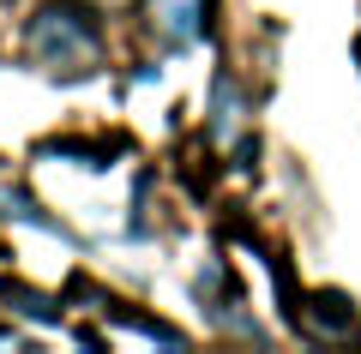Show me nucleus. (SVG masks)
<instances>
[{
  "instance_id": "6",
  "label": "nucleus",
  "mask_w": 361,
  "mask_h": 354,
  "mask_svg": "<svg viewBox=\"0 0 361 354\" xmlns=\"http://www.w3.org/2000/svg\"><path fill=\"white\" fill-rule=\"evenodd\" d=\"M85 6L90 13H109V6H121V0H85Z\"/></svg>"
},
{
  "instance_id": "4",
  "label": "nucleus",
  "mask_w": 361,
  "mask_h": 354,
  "mask_svg": "<svg viewBox=\"0 0 361 354\" xmlns=\"http://www.w3.org/2000/svg\"><path fill=\"white\" fill-rule=\"evenodd\" d=\"M301 312L319 318V330H331V336H337V330H349V318H355V312H349V301H343V294H331V289L313 294V306H301Z\"/></svg>"
},
{
  "instance_id": "3",
  "label": "nucleus",
  "mask_w": 361,
  "mask_h": 354,
  "mask_svg": "<svg viewBox=\"0 0 361 354\" xmlns=\"http://www.w3.org/2000/svg\"><path fill=\"white\" fill-rule=\"evenodd\" d=\"M241 139H247V96H241V84L223 72L217 90H211V144H217V151H241Z\"/></svg>"
},
{
  "instance_id": "7",
  "label": "nucleus",
  "mask_w": 361,
  "mask_h": 354,
  "mask_svg": "<svg viewBox=\"0 0 361 354\" xmlns=\"http://www.w3.org/2000/svg\"><path fill=\"white\" fill-rule=\"evenodd\" d=\"M0 342H6V330H0Z\"/></svg>"
},
{
  "instance_id": "5",
  "label": "nucleus",
  "mask_w": 361,
  "mask_h": 354,
  "mask_svg": "<svg viewBox=\"0 0 361 354\" xmlns=\"http://www.w3.org/2000/svg\"><path fill=\"white\" fill-rule=\"evenodd\" d=\"M6 301H18V312H30V318H54V301L37 294V289H25V282H6Z\"/></svg>"
},
{
  "instance_id": "2",
  "label": "nucleus",
  "mask_w": 361,
  "mask_h": 354,
  "mask_svg": "<svg viewBox=\"0 0 361 354\" xmlns=\"http://www.w3.org/2000/svg\"><path fill=\"white\" fill-rule=\"evenodd\" d=\"M139 18L157 54H187L211 30V0H139Z\"/></svg>"
},
{
  "instance_id": "1",
  "label": "nucleus",
  "mask_w": 361,
  "mask_h": 354,
  "mask_svg": "<svg viewBox=\"0 0 361 354\" xmlns=\"http://www.w3.org/2000/svg\"><path fill=\"white\" fill-rule=\"evenodd\" d=\"M25 49L49 78H90L103 66V37L90 25V6H42L25 30Z\"/></svg>"
}]
</instances>
